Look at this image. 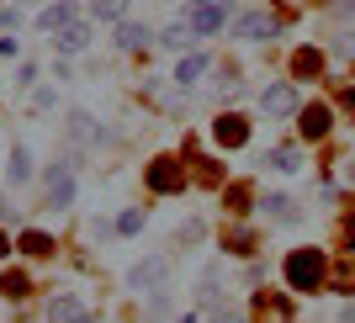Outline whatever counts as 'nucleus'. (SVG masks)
<instances>
[{"label": "nucleus", "mask_w": 355, "mask_h": 323, "mask_svg": "<svg viewBox=\"0 0 355 323\" xmlns=\"http://www.w3.org/2000/svg\"><path fill=\"white\" fill-rule=\"evenodd\" d=\"M53 101H59V90H53V85H43V90H37V96H32V106H37V112H48V106H53Z\"/></svg>", "instance_id": "c85d7f7f"}, {"label": "nucleus", "mask_w": 355, "mask_h": 323, "mask_svg": "<svg viewBox=\"0 0 355 323\" xmlns=\"http://www.w3.org/2000/svg\"><path fill=\"white\" fill-rule=\"evenodd\" d=\"M266 212H270L276 222H297V218H302V212H297V202H292V196H282V191L266 202Z\"/></svg>", "instance_id": "5701e85b"}, {"label": "nucleus", "mask_w": 355, "mask_h": 323, "mask_svg": "<svg viewBox=\"0 0 355 323\" xmlns=\"http://www.w3.org/2000/svg\"><path fill=\"white\" fill-rule=\"evenodd\" d=\"M53 48H59V53H85V48H90V27H85V21L64 27L59 37H53Z\"/></svg>", "instance_id": "4468645a"}, {"label": "nucleus", "mask_w": 355, "mask_h": 323, "mask_svg": "<svg viewBox=\"0 0 355 323\" xmlns=\"http://www.w3.org/2000/svg\"><path fill=\"white\" fill-rule=\"evenodd\" d=\"M350 180H355V164H350Z\"/></svg>", "instance_id": "e433bc0d"}, {"label": "nucleus", "mask_w": 355, "mask_h": 323, "mask_svg": "<svg viewBox=\"0 0 355 323\" xmlns=\"http://www.w3.org/2000/svg\"><path fill=\"white\" fill-rule=\"evenodd\" d=\"M340 234H345V244H355V212L345 218V228H340Z\"/></svg>", "instance_id": "473e14b6"}, {"label": "nucleus", "mask_w": 355, "mask_h": 323, "mask_svg": "<svg viewBox=\"0 0 355 323\" xmlns=\"http://www.w3.org/2000/svg\"><path fill=\"white\" fill-rule=\"evenodd\" d=\"M345 323H355V302H350V308H345Z\"/></svg>", "instance_id": "c9c22d12"}, {"label": "nucleus", "mask_w": 355, "mask_h": 323, "mask_svg": "<svg viewBox=\"0 0 355 323\" xmlns=\"http://www.w3.org/2000/svg\"><path fill=\"white\" fill-rule=\"evenodd\" d=\"M223 202H228V212H239V218H244V212H250V186H228V191H223Z\"/></svg>", "instance_id": "b1692460"}, {"label": "nucleus", "mask_w": 355, "mask_h": 323, "mask_svg": "<svg viewBox=\"0 0 355 323\" xmlns=\"http://www.w3.org/2000/svg\"><path fill=\"white\" fill-rule=\"evenodd\" d=\"M282 270H286V286H292V292H302V297H313V292H324V286H329V254L313 250V244L292 250Z\"/></svg>", "instance_id": "f257e3e1"}, {"label": "nucleus", "mask_w": 355, "mask_h": 323, "mask_svg": "<svg viewBox=\"0 0 355 323\" xmlns=\"http://www.w3.org/2000/svg\"><path fill=\"white\" fill-rule=\"evenodd\" d=\"M144 186H148L154 196H175V191H186V164L170 159V154H159V159L144 170Z\"/></svg>", "instance_id": "7ed1b4c3"}, {"label": "nucleus", "mask_w": 355, "mask_h": 323, "mask_svg": "<svg viewBox=\"0 0 355 323\" xmlns=\"http://www.w3.org/2000/svg\"><path fill=\"white\" fill-rule=\"evenodd\" d=\"M228 16H234L228 0H196V6H186V27H191L196 37H212V32L228 27Z\"/></svg>", "instance_id": "f03ea898"}, {"label": "nucleus", "mask_w": 355, "mask_h": 323, "mask_svg": "<svg viewBox=\"0 0 355 323\" xmlns=\"http://www.w3.org/2000/svg\"><path fill=\"white\" fill-rule=\"evenodd\" d=\"M170 270H175L170 254H148V260H138L133 270H128V286H133V292H159L164 281H170Z\"/></svg>", "instance_id": "20e7f679"}, {"label": "nucleus", "mask_w": 355, "mask_h": 323, "mask_svg": "<svg viewBox=\"0 0 355 323\" xmlns=\"http://www.w3.org/2000/svg\"><path fill=\"white\" fill-rule=\"evenodd\" d=\"M340 106H345V117L355 122V85H345V90H340Z\"/></svg>", "instance_id": "2f4dec72"}, {"label": "nucleus", "mask_w": 355, "mask_h": 323, "mask_svg": "<svg viewBox=\"0 0 355 323\" xmlns=\"http://www.w3.org/2000/svg\"><path fill=\"white\" fill-rule=\"evenodd\" d=\"M170 323H196V313H180V318H170Z\"/></svg>", "instance_id": "f704fd0d"}, {"label": "nucleus", "mask_w": 355, "mask_h": 323, "mask_svg": "<svg viewBox=\"0 0 355 323\" xmlns=\"http://www.w3.org/2000/svg\"><path fill=\"white\" fill-rule=\"evenodd\" d=\"M297 85L292 80H276V85H266L260 90V112H266V117H297Z\"/></svg>", "instance_id": "423d86ee"}, {"label": "nucleus", "mask_w": 355, "mask_h": 323, "mask_svg": "<svg viewBox=\"0 0 355 323\" xmlns=\"http://www.w3.org/2000/svg\"><path fill=\"white\" fill-rule=\"evenodd\" d=\"M212 323H250L244 313H234V308H212Z\"/></svg>", "instance_id": "c756f323"}, {"label": "nucleus", "mask_w": 355, "mask_h": 323, "mask_svg": "<svg viewBox=\"0 0 355 323\" xmlns=\"http://www.w3.org/2000/svg\"><path fill=\"white\" fill-rule=\"evenodd\" d=\"M202 234H207V228L191 218V222H180V234H175V238H180V244H202Z\"/></svg>", "instance_id": "bb28decb"}, {"label": "nucleus", "mask_w": 355, "mask_h": 323, "mask_svg": "<svg viewBox=\"0 0 355 323\" xmlns=\"http://www.w3.org/2000/svg\"><path fill=\"white\" fill-rule=\"evenodd\" d=\"M334 292H355V265H340V270H334Z\"/></svg>", "instance_id": "cd10ccee"}, {"label": "nucleus", "mask_w": 355, "mask_h": 323, "mask_svg": "<svg viewBox=\"0 0 355 323\" xmlns=\"http://www.w3.org/2000/svg\"><path fill=\"white\" fill-rule=\"evenodd\" d=\"M318 69H324V53H318V48H297L292 53V74L297 80H313Z\"/></svg>", "instance_id": "dca6fc26"}, {"label": "nucleus", "mask_w": 355, "mask_h": 323, "mask_svg": "<svg viewBox=\"0 0 355 323\" xmlns=\"http://www.w3.org/2000/svg\"><path fill=\"white\" fill-rule=\"evenodd\" d=\"M74 21H80V16H74V6H69V0H59V6H48V11H43V21H37V27H43V32H64V27H74Z\"/></svg>", "instance_id": "2eb2a0df"}, {"label": "nucleus", "mask_w": 355, "mask_h": 323, "mask_svg": "<svg viewBox=\"0 0 355 323\" xmlns=\"http://www.w3.org/2000/svg\"><path fill=\"white\" fill-rule=\"evenodd\" d=\"M159 43H164V48H175V53H186V48L196 43V32L186 27V21H170V27L159 32Z\"/></svg>", "instance_id": "6ab92c4d"}, {"label": "nucleus", "mask_w": 355, "mask_h": 323, "mask_svg": "<svg viewBox=\"0 0 355 323\" xmlns=\"http://www.w3.org/2000/svg\"><path fill=\"white\" fill-rule=\"evenodd\" d=\"M6 254H11V238H6V228H0V260H6Z\"/></svg>", "instance_id": "72a5a7b5"}, {"label": "nucleus", "mask_w": 355, "mask_h": 323, "mask_svg": "<svg viewBox=\"0 0 355 323\" xmlns=\"http://www.w3.org/2000/svg\"><path fill=\"white\" fill-rule=\"evenodd\" d=\"M212 143L218 148H244L250 143V122L239 117V112H223V117L212 122Z\"/></svg>", "instance_id": "1a4fd4ad"}, {"label": "nucleus", "mask_w": 355, "mask_h": 323, "mask_svg": "<svg viewBox=\"0 0 355 323\" xmlns=\"http://www.w3.org/2000/svg\"><path fill=\"white\" fill-rule=\"evenodd\" d=\"M276 32H282V21H276L270 11H250V16H239V21H234L239 43H270Z\"/></svg>", "instance_id": "0eeeda50"}, {"label": "nucleus", "mask_w": 355, "mask_h": 323, "mask_svg": "<svg viewBox=\"0 0 355 323\" xmlns=\"http://www.w3.org/2000/svg\"><path fill=\"white\" fill-rule=\"evenodd\" d=\"M90 234H96V238H101V244H106V238L117 234V222H106V218H96V222H90Z\"/></svg>", "instance_id": "7c9ffc66"}, {"label": "nucleus", "mask_w": 355, "mask_h": 323, "mask_svg": "<svg viewBox=\"0 0 355 323\" xmlns=\"http://www.w3.org/2000/svg\"><path fill=\"white\" fill-rule=\"evenodd\" d=\"M148 37H154V32H148L144 21H117V48H122V53H138Z\"/></svg>", "instance_id": "ddd939ff"}, {"label": "nucleus", "mask_w": 355, "mask_h": 323, "mask_svg": "<svg viewBox=\"0 0 355 323\" xmlns=\"http://www.w3.org/2000/svg\"><path fill=\"white\" fill-rule=\"evenodd\" d=\"M228 254H254V234L250 228H234V234H228Z\"/></svg>", "instance_id": "393cba45"}, {"label": "nucleus", "mask_w": 355, "mask_h": 323, "mask_svg": "<svg viewBox=\"0 0 355 323\" xmlns=\"http://www.w3.org/2000/svg\"><path fill=\"white\" fill-rule=\"evenodd\" d=\"M27 292H32V281L21 276V270H6V276H0V297H11V302H21Z\"/></svg>", "instance_id": "4be33fe9"}, {"label": "nucleus", "mask_w": 355, "mask_h": 323, "mask_svg": "<svg viewBox=\"0 0 355 323\" xmlns=\"http://www.w3.org/2000/svg\"><path fill=\"white\" fill-rule=\"evenodd\" d=\"M266 164H270V170H282V175H292V170H302V154H297L292 143H276L266 154Z\"/></svg>", "instance_id": "f3484780"}, {"label": "nucleus", "mask_w": 355, "mask_h": 323, "mask_svg": "<svg viewBox=\"0 0 355 323\" xmlns=\"http://www.w3.org/2000/svg\"><path fill=\"white\" fill-rule=\"evenodd\" d=\"M117 234H128V238H133V234H144V212H138V207H128V212L117 218Z\"/></svg>", "instance_id": "a878e982"}, {"label": "nucleus", "mask_w": 355, "mask_h": 323, "mask_svg": "<svg viewBox=\"0 0 355 323\" xmlns=\"http://www.w3.org/2000/svg\"><path fill=\"white\" fill-rule=\"evenodd\" d=\"M128 6H133V0H96L90 16H96V21H128Z\"/></svg>", "instance_id": "412c9836"}, {"label": "nucleus", "mask_w": 355, "mask_h": 323, "mask_svg": "<svg viewBox=\"0 0 355 323\" xmlns=\"http://www.w3.org/2000/svg\"><path fill=\"white\" fill-rule=\"evenodd\" d=\"M202 74H207V53H180V64H175V85L180 90H191Z\"/></svg>", "instance_id": "f8f14e48"}, {"label": "nucleus", "mask_w": 355, "mask_h": 323, "mask_svg": "<svg viewBox=\"0 0 355 323\" xmlns=\"http://www.w3.org/2000/svg\"><path fill=\"white\" fill-rule=\"evenodd\" d=\"M329 128H334V106H329V101H308V106H297V132H302L308 143L329 138Z\"/></svg>", "instance_id": "39448f33"}, {"label": "nucleus", "mask_w": 355, "mask_h": 323, "mask_svg": "<svg viewBox=\"0 0 355 323\" xmlns=\"http://www.w3.org/2000/svg\"><path fill=\"white\" fill-rule=\"evenodd\" d=\"M48 207L59 212V207H74V164L59 159V164H48Z\"/></svg>", "instance_id": "6e6552de"}, {"label": "nucleus", "mask_w": 355, "mask_h": 323, "mask_svg": "<svg viewBox=\"0 0 355 323\" xmlns=\"http://www.w3.org/2000/svg\"><path fill=\"white\" fill-rule=\"evenodd\" d=\"M48 323H96V313L80 302V297H69V292H59L53 302H48Z\"/></svg>", "instance_id": "9d476101"}, {"label": "nucleus", "mask_w": 355, "mask_h": 323, "mask_svg": "<svg viewBox=\"0 0 355 323\" xmlns=\"http://www.w3.org/2000/svg\"><path fill=\"white\" fill-rule=\"evenodd\" d=\"M64 132H69L74 143H90V138H96V117H90V112H69V122H64Z\"/></svg>", "instance_id": "aec40b11"}, {"label": "nucleus", "mask_w": 355, "mask_h": 323, "mask_svg": "<svg viewBox=\"0 0 355 323\" xmlns=\"http://www.w3.org/2000/svg\"><path fill=\"white\" fill-rule=\"evenodd\" d=\"M6 180H11V186H27V180H32V154H27L21 143L11 148V164H6Z\"/></svg>", "instance_id": "a211bd4d"}, {"label": "nucleus", "mask_w": 355, "mask_h": 323, "mask_svg": "<svg viewBox=\"0 0 355 323\" xmlns=\"http://www.w3.org/2000/svg\"><path fill=\"white\" fill-rule=\"evenodd\" d=\"M16 250L32 254V260H48V254L59 250V244H53V234H43V228H27V234L16 238Z\"/></svg>", "instance_id": "9b49d317"}]
</instances>
